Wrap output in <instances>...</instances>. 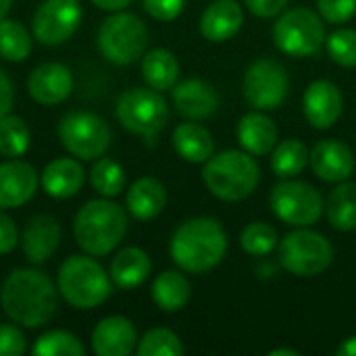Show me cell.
Returning <instances> with one entry per match:
<instances>
[{
	"instance_id": "1",
	"label": "cell",
	"mask_w": 356,
	"mask_h": 356,
	"mask_svg": "<svg viewBox=\"0 0 356 356\" xmlns=\"http://www.w3.org/2000/svg\"><path fill=\"white\" fill-rule=\"evenodd\" d=\"M58 286L48 273L33 267H21L6 275L0 288V307L4 315L23 327H44L58 311Z\"/></svg>"
},
{
	"instance_id": "2",
	"label": "cell",
	"mask_w": 356,
	"mask_h": 356,
	"mask_svg": "<svg viewBox=\"0 0 356 356\" xmlns=\"http://www.w3.org/2000/svg\"><path fill=\"white\" fill-rule=\"evenodd\" d=\"M227 252V234L213 217L184 221L171 236V261L186 273H207L215 269Z\"/></svg>"
},
{
	"instance_id": "3",
	"label": "cell",
	"mask_w": 356,
	"mask_h": 356,
	"mask_svg": "<svg viewBox=\"0 0 356 356\" xmlns=\"http://www.w3.org/2000/svg\"><path fill=\"white\" fill-rule=\"evenodd\" d=\"M127 211L108 200L98 198L86 202L73 221V236L77 246L90 257L111 254L127 234Z\"/></svg>"
},
{
	"instance_id": "4",
	"label": "cell",
	"mask_w": 356,
	"mask_h": 356,
	"mask_svg": "<svg viewBox=\"0 0 356 356\" xmlns=\"http://www.w3.org/2000/svg\"><path fill=\"white\" fill-rule=\"evenodd\" d=\"M56 286L65 302L77 311H92L100 307L113 292L111 275L90 254L67 257L58 267Z\"/></svg>"
},
{
	"instance_id": "5",
	"label": "cell",
	"mask_w": 356,
	"mask_h": 356,
	"mask_svg": "<svg viewBox=\"0 0 356 356\" xmlns=\"http://www.w3.org/2000/svg\"><path fill=\"white\" fill-rule=\"evenodd\" d=\"M202 181L219 200L238 202L257 190L261 181V169L246 150H223L204 163Z\"/></svg>"
},
{
	"instance_id": "6",
	"label": "cell",
	"mask_w": 356,
	"mask_h": 356,
	"mask_svg": "<svg viewBox=\"0 0 356 356\" xmlns=\"http://www.w3.org/2000/svg\"><path fill=\"white\" fill-rule=\"evenodd\" d=\"M96 46L108 63L119 67L131 65L146 54L148 27L138 15L117 10L102 21Z\"/></svg>"
},
{
	"instance_id": "7",
	"label": "cell",
	"mask_w": 356,
	"mask_h": 356,
	"mask_svg": "<svg viewBox=\"0 0 356 356\" xmlns=\"http://www.w3.org/2000/svg\"><path fill=\"white\" fill-rule=\"evenodd\" d=\"M273 40L275 46L292 58L313 56L325 46L327 40L323 17L307 6L280 13L273 25Z\"/></svg>"
},
{
	"instance_id": "8",
	"label": "cell",
	"mask_w": 356,
	"mask_h": 356,
	"mask_svg": "<svg viewBox=\"0 0 356 356\" xmlns=\"http://www.w3.org/2000/svg\"><path fill=\"white\" fill-rule=\"evenodd\" d=\"M277 259L288 273L296 277H315L334 263V246L323 234L298 227L280 242Z\"/></svg>"
},
{
	"instance_id": "9",
	"label": "cell",
	"mask_w": 356,
	"mask_h": 356,
	"mask_svg": "<svg viewBox=\"0 0 356 356\" xmlns=\"http://www.w3.org/2000/svg\"><path fill=\"white\" fill-rule=\"evenodd\" d=\"M115 115L123 129L152 140L165 129L169 121V104L159 90L131 88L119 96Z\"/></svg>"
},
{
	"instance_id": "10",
	"label": "cell",
	"mask_w": 356,
	"mask_h": 356,
	"mask_svg": "<svg viewBox=\"0 0 356 356\" xmlns=\"http://www.w3.org/2000/svg\"><path fill=\"white\" fill-rule=\"evenodd\" d=\"M58 140L79 161L100 159L113 140L111 125L92 111H71L58 123Z\"/></svg>"
},
{
	"instance_id": "11",
	"label": "cell",
	"mask_w": 356,
	"mask_h": 356,
	"mask_svg": "<svg viewBox=\"0 0 356 356\" xmlns=\"http://www.w3.org/2000/svg\"><path fill=\"white\" fill-rule=\"evenodd\" d=\"M271 211L280 221L292 227H311L323 215L321 192L307 181L284 179L271 190Z\"/></svg>"
},
{
	"instance_id": "12",
	"label": "cell",
	"mask_w": 356,
	"mask_h": 356,
	"mask_svg": "<svg viewBox=\"0 0 356 356\" xmlns=\"http://www.w3.org/2000/svg\"><path fill=\"white\" fill-rule=\"evenodd\" d=\"M244 98L257 111H275L284 104L290 77L286 67L269 56L257 58L248 65L244 73Z\"/></svg>"
},
{
	"instance_id": "13",
	"label": "cell",
	"mask_w": 356,
	"mask_h": 356,
	"mask_svg": "<svg viewBox=\"0 0 356 356\" xmlns=\"http://www.w3.org/2000/svg\"><path fill=\"white\" fill-rule=\"evenodd\" d=\"M81 17L79 0H42L33 13V38L42 46H60L77 31Z\"/></svg>"
},
{
	"instance_id": "14",
	"label": "cell",
	"mask_w": 356,
	"mask_h": 356,
	"mask_svg": "<svg viewBox=\"0 0 356 356\" xmlns=\"http://www.w3.org/2000/svg\"><path fill=\"white\" fill-rule=\"evenodd\" d=\"M40 186V173L33 165L8 159L0 163V209H19L27 204Z\"/></svg>"
},
{
	"instance_id": "15",
	"label": "cell",
	"mask_w": 356,
	"mask_h": 356,
	"mask_svg": "<svg viewBox=\"0 0 356 356\" xmlns=\"http://www.w3.org/2000/svg\"><path fill=\"white\" fill-rule=\"evenodd\" d=\"M60 225L52 215L40 213L27 219L21 232V248L23 257L29 265H44L52 259L60 244Z\"/></svg>"
},
{
	"instance_id": "16",
	"label": "cell",
	"mask_w": 356,
	"mask_h": 356,
	"mask_svg": "<svg viewBox=\"0 0 356 356\" xmlns=\"http://www.w3.org/2000/svg\"><path fill=\"white\" fill-rule=\"evenodd\" d=\"M344 98L340 88L330 79L313 81L302 96V111L315 129H330L342 115Z\"/></svg>"
},
{
	"instance_id": "17",
	"label": "cell",
	"mask_w": 356,
	"mask_h": 356,
	"mask_svg": "<svg viewBox=\"0 0 356 356\" xmlns=\"http://www.w3.org/2000/svg\"><path fill=\"white\" fill-rule=\"evenodd\" d=\"M29 96L44 106H54L65 102L73 92V75L60 63L38 65L27 79Z\"/></svg>"
},
{
	"instance_id": "18",
	"label": "cell",
	"mask_w": 356,
	"mask_h": 356,
	"mask_svg": "<svg viewBox=\"0 0 356 356\" xmlns=\"http://www.w3.org/2000/svg\"><path fill=\"white\" fill-rule=\"evenodd\" d=\"M309 163L315 175L327 184H340L355 173V152L338 140H321L311 150Z\"/></svg>"
},
{
	"instance_id": "19",
	"label": "cell",
	"mask_w": 356,
	"mask_h": 356,
	"mask_svg": "<svg viewBox=\"0 0 356 356\" xmlns=\"http://www.w3.org/2000/svg\"><path fill=\"white\" fill-rule=\"evenodd\" d=\"M175 111L190 121H204L219 108L217 90L202 79H186L171 88Z\"/></svg>"
},
{
	"instance_id": "20",
	"label": "cell",
	"mask_w": 356,
	"mask_h": 356,
	"mask_svg": "<svg viewBox=\"0 0 356 356\" xmlns=\"http://www.w3.org/2000/svg\"><path fill=\"white\" fill-rule=\"evenodd\" d=\"M92 350L98 356H127L138 346V332L127 317H104L92 332Z\"/></svg>"
},
{
	"instance_id": "21",
	"label": "cell",
	"mask_w": 356,
	"mask_h": 356,
	"mask_svg": "<svg viewBox=\"0 0 356 356\" xmlns=\"http://www.w3.org/2000/svg\"><path fill=\"white\" fill-rule=\"evenodd\" d=\"M83 181H86V171L81 167V161L69 156H58L50 161L40 173L42 190L56 200L75 196L81 190Z\"/></svg>"
},
{
	"instance_id": "22",
	"label": "cell",
	"mask_w": 356,
	"mask_h": 356,
	"mask_svg": "<svg viewBox=\"0 0 356 356\" xmlns=\"http://www.w3.org/2000/svg\"><path fill=\"white\" fill-rule=\"evenodd\" d=\"M244 23V10L236 0H215L211 2L200 17V33L209 42L232 40Z\"/></svg>"
},
{
	"instance_id": "23",
	"label": "cell",
	"mask_w": 356,
	"mask_h": 356,
	"mask_svg": "<svg viewBox=\"0 0 356 356\" xmlns=\"http://www.w3.org/2000/svg\"><path fill=\"white\" fill-rule=\"evenodd\" d=\"M236 138L248 154L265 156L277 146V127L265 113L252 111L238 121Z\"/></svg>"
},
{
	"instance_id": "24",
	"label": "cell",
	"mask_w": 356,
	"mask_h": 356,
	"mask_svg": "<svg viewBox=\"0 0 356 356\" xmlns=\"http://www.w3.org/2000/svg\"><path fill=\"white\" fill-rule=\"evenodd\" d=\"M125 207L138 221H150L167 207V188L156 177H140L125 194Z\"/></svg>"
},
{
	"instance_id": "25",
	"label": "cell",
	"mask_w": 356,
	"mask_h": 356,
	"mask_svg": "<svg viewBox=\"0 0 356 356\" xmlns=\"http://www.w3.org/2000/svg\"><path fill=\"white\" fill-rule=\"evenodd\" d=\"M150 267V257L142 248L127 246L111 259L108 275L113 280V286H117L119 290H134L148 280Z\"/></svg>"
},
{
	"instance_id": "26",
	"label": "cell",
	"mask_w": 356,
	"mask_h": 356,
	"mask_svg": "<svg viewBox=\"0 0 356 356\" xmlns=\"http://www.w3.org/2000/svg\"><path fill=\"white\" fill-rule=\"evenodd\" d=\"M173 148L175 152L188 161V163H194V165H200V163H207L213 154H215V140H213V134L200 125V123H194V121H188V123H181L173 129Z\"/></svg>"
},
{
	"instance_id": "27",
	"label": "cell",
	"mask_w": 356,
	"mask_h": 356,
	"mask_svg": "<svg viewBox=\"0 0 356 356\" xmlns=\"http://www.w3.org/2000/svg\"><path fill=\"white\" fill-rule=\"evenodd\" d=\"M150 294H152L154 305L161 311L177 313L188 305V300L192 296V288H190V282H188V277L184 273H179V271H163L152 282Z\"/></svg>"
},
{
	"instance_id": "28",
	"label": "cell",
	"mask_w": 356,
	"mask_h": 356,
	"mask_svg": "<svg viewBox=\"0 0 356 356\" xmlns=\"http://www.w3.org/2000/svg\"><path fill=\"white\" fill-rule=\"evenodd\" d=\"M142 77L152 90H171L179 77V63L175 54L167 48H154L146 52L142 56Z\"/></svg>"
},
{
	"instance_id": "29",
	"label": "cell",
	"mask_w": 356,
	"mask_h": 356,
	"mask_svg": "<svg viewBox=\"0 0 356 356\" xmlns=\"http://www.w3.org/2000/svg\"><path fill=\"white\" fill-rule=\"evenodd\" d=\"M325 213L334 229H356V181H340L327 196Z\"/></svg>"
},
{
	"instance_id": "30",
	"label": "cell",
	"mask_w": 356,
	"mask_h": 356,
	"mask_svg": "<svg viewBox=\"0 0 356 356\" xmlns=\"http://www.w3.org/2000/svg\"><path fill=\"white\" fill-rule=\"evenodd\" d=\"M311 152L307 150V146L300 140H284L273 148V156H271V169L277 177L282 179H290L296 177L305 171L307 163H309Z\"/></svg>"
},
{
	"instance_id": "31",
	"label": "cell",
	"mask_w": 356,
	"mask_h": 356,
	"mask_svg": "<svg viewBox=\"0 0 356 356\" xmlns=\"http://www.w3.org/2000/svg\"><path fill=\"white\" fill-rule=\"evenodd\" d=\"M31 33L17 19L0 21V58L8 63H21L31 54Z\"/></svg>"
},
{
	"instance_id": "32",
	"label": "cell",
	"mask_w": 356,
	"mask_h": 356,
	"mask_svg": "<svg viewBox=\"0 0 356 356\" xmlns=\"http://www.w3.org/2000/svg\"><path fill=\"white\" fill-rule=\"evenodd\" d=\"M90 184H92V188L100 196L115 198V196H119L125 190V171H123V167L115 159L100 156L92 165Z\"/></svg>"
},
{
	"instance_id": "33",
	"label": "cell",
	"mask_w": 356,
	"mask_h": 356,
	"mask_svg": "<svg viewBox=\"0 0 356 356\" xmlns=\"http://www.w3.org/2000/svg\"><path fill=\"white\" fill-rule=\"evenodd\" d=\"M31 131L27 123L17 115L0 117V154L6 159H19L27 152Z\"/></svg>"
},
{
	"instance_id": "34",
	"label": "cell",
	"mask_w": 356,
	"mask_h": 356,
	"mask_svg": "<svg viewBox=\"0 0 356 356\" xmlns=\"http://www.w3.org/2000/svg\"><path fill=\"white\" fill-rule=\"evenodd\" d=\"M31 353L38 356H83L86 350L75 334L65 330H52L35 340Z\"/></svg>"
},
{
	"instance_id": "35",
	"label": "cell",
	"mask_w": 356,
	"mask_h": 356,
	"mask_svg": "<svg viewBox=\"0 0 356 356\" xmlns=\"http://www.w3.org/2000/svg\"><path fill=\"white\" fill-rule=\"evenodd\" d=\"M136 353L140 356H181L184 344L171 330L154 327L138 340Z\"/></svg>"
},
{
	"instance_id": "36",
	"label": "cell",
	"mask_w": 356,
	"mask_h": 356,
	"mask_svg": "<svg viewBox=\"0 0 356 356\" xmlns=\"http://www.w3.org/2000/svg\"><path fill=\"white\" fill-rule=\"evenodd\" d=\"M240 244L244 252L252 257H265L277 246V229L265 221L248 223L240 234Z\"/></svg>"
},
{
	"instance_id": "37",
	"label": "cell",
	"mask_w": 356,
	"mask_h": 356,
	"mask_svg": "<svg viewBox=\"0 0 356 356\" xmlns=\"http://www.w3.org/2000/svg\"><path fill=\"white\" fill-rule=\"evenodd\" d=\"M327 54L340 67H356V29L340 27L325 40Z\"/></svg>"
},
{
	"instance_id": "38",
	"label": "cell",
	"mask_w": 356,
	"mask_h": 356,
	"mask_svg": "<svg viewBox=\"0 0 356 356\" xmlns=\"http://www.w3.org/2000/svg\"><path fill=\"white\" fill-rule=\"evenodd\" d=\"M317 10L327 23H346L356 13V0H317Z\"/></svg>"
},
{
	"instance_id": "39",
	"label": "cell",
	"mask_w": 356,
	"mask_h": 356,
	"mask_svg": "<svg viewBox=\"0 0 356 356\" xmlns=\"http://www.w3.org/2000/svg\"><path fill=\"white\" fill-rule=\"evenodd\" d=\"M27 350L25 334L10 323H0V356H23Z\"/></svg>"
},
{
	"instance_id": "40",
	"label": "cell",
	"mask_w": 356,
	"mask_h": 356,
	"mask_svg": "<svg viewBox=\"0 0 356 356\" xmlns=\"http://www.w3.org/2000/svg\"><path fill=\"white\" fill-rule=\"evenodd\" d=\"M186 6V0H144V8L146 13L156 19V21H173L181 15Z\"/></svg>"
},
{
	"instance_id": "41",
	"label": "cell",
	"mask_w": 356,
	"mask_h": 356,
	"mask_svg": "<svg viewBox=\"0 0 356 356\" xmlns=\"http://www.w3.org/2000/svg\"><path fill=\"white\" fill-rule=\"evenodd\" d=\"M19 238L21 236H19L15 221L0 209V254H10L21 242Z\"/></svg>"
},
{
	"instance_id": "42",
	"label": "cell",
	"mask_w": 356,
	"mask_h": 356,
	"mask_svg": "<svg viewBox=\"0 0 356 356\" xmlns=\"http://www.w3.org/2000/svg\"><path fill=\"white\" fill-rule=\"evenodd\" d=\"M290 0H244V4L248 6V10L261 19H271L277 17L280 13H284V8L288 6Z\"/></svg>"
},
{
	"instance_id": "43",
	"label": "cell",
	"mask_w": 356,
	"mask_h": 356,
	"mask_svg": "<svg viewBox=\"0 0 356 356\" xmlns=\"http://www.w3.org/2000/svg\"><path fill=\"white\" fill-rule=\"evenodd\" d=\"M15 104V90L8 75L0 69V117L8 115Z\"/></svg>"
},
{
	"instance_id": "44",
	"label": "cell",
	"mask_w": 356,
	"mask_h": 356,
	"mask_svg": "<svg viewBox=\"0 0 356 356\" xmlns=\"http://www.w3.org/2000/svg\"><path fill=\"white\" fill-rule=\"evenodd\" d=\"M98 8L108 10V13H117V10H125L129 6L131 0H92Z\"/></svg>"
},
{
	"instance_id": "45",
	"label": "cell",
	"mask_w": 356,
	"mask_h": 356,
	"mask_svg": "<svg viewBox=\"0 0 356 356\" xmlns=\"http://www.w3.org/2000/svg\"><path fill=\"white\" fill-rule=\"evenodd\" d=\"M340 356H356V336L353 338H348V340H344L340 346H338V350H336Z\"/></svg>"
},
{
	"instance_id": "46",
	"label": "cell",
	"mask_w": 356,
	"mask_h": 356,
	"mask_svg": "<svg viewBox=\"0 0 356 356\" xmlns=\"http://www.w3.org/2000/svg\"><path fill=\"white\" fill-rule=\"evenodd\" d=\"M269 356H298V350L294 348H273Z\"/></svg>"
},
{
	"instance_id": "47",
	"label": "cell",
	"mask_w": 356,
	"mask_h": 356,
	"mask_svg": "<svg viewBox=\"0 0 356 356\" xmlns=\"http://www.w3.org/2000/svg\"><path fill=\"white\" fill-rule=\"evenodd\" d=\"M10 6H13V0H0V21L8 15Z\"/></svg>"
}]
</instances>
